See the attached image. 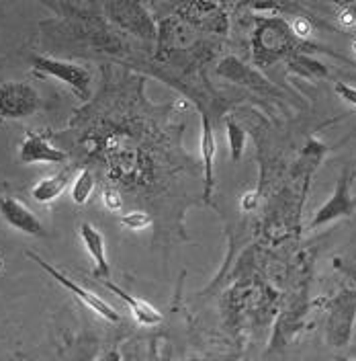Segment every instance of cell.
Returning <instances> with one entry per match:
<instances>
[{
	"mask_svg": "<svg viewBox=\"0 0 356 361\" xmlns=\"http://www.w3.org/2000/svg\"><path fill=\"white\" fill-rule=\"evenodd\" d=\"M33 66L39 72H45L62 82H66L74 92H78L82 99H87L90 94V74L87 68L74 62H64V60H56L49 56H37L33 60Z\"/></svg>",
	"mask_w": 356,
	"mask_h": 361,
	"instance_id": "3957f363",
	"label": "cell"
},
{
	"mask_svg": "<svg viewBox=\"0 0 356 361\" xmlns=\"http://www.w3.org/2000/svg\"><path fill=\"white\" fill-rule=\"evenodd\" d=\"M105 288L111 290L117 298H121L125 302V306L129 308V312H132L137 324H141V326H156V324L162 322V312L158 308H154L150 302H146V300H141L137 295H132V293L125 292L123 288H119L117 283H111V281H105Z\"/></svg>",
	"mask_w": 356,
	"mask_h": 361,
	"instance_id": "30bf717a",
	"label": "cell"
},
{
	"mask_svg": "<svg viewBox=\"0 0 356 361\" xmlns=\"http://www.w3.org/2000/svg\"><path fill=\"white\" fill-rule=\"evenodd\" d=\"M74 169H64V171H60V173H53V175H49V177H45V179L37 180L33 187H31V197L35 200L37 203H51L53 200H58L64 191H66L68 187L72 185V180H74Z\"/></svg>",
	"mask_w": 356,
	"mask_h": 361,
	"instance_id": "8fae6325",
	"label": "cell"
},
{
	"mask_svg": "<svg viewBox=\"0 0 356 361\" xmlns=\"http://www.w3.org/2000/svg\"><path fill=\"white\" fill-rule=\"evenodd\" d=\"M356 316V292L340 293L330 306L326 337L332 347H344L352 335Z\"/></svg>",
	"mask_w": 356,
	"mask_h": 361,
	"instance_id": "7a4b0ae2",
	"label": "cell"
},
{
	"mask_svg": "<svg viewBox=\"0 0 356 361\" xmlns=\"http://www.w3.org/2000/svg\"><path fill=\"white\" fill-rule=\"evenodd\" d=\"M19 160L25 164H37V162L60 164V162H66L68 154L60 148H56L45 134L31 132L23 140L21 148H19Z\"/></svg>",
	"mask_w": 356,
	"mask_h": 361,
	"instance_id": "52a82bcc",
	"label": "cell"
},
{
	"mask_svg": "<svg viewBox=\"0 0 356 361\" xmlns=\"http://www.w3.org/2000/svg\"><path fill=\"white\" fill-rule=\"evenodd\" d=\"M338 21H340V25H344V27H352L356 23V15L350 8H342L340 15H338Z\"/></svg>",
	"mask_w": 356,
	"mask_h": 361,
	"instance_id": "ac0fdd59",
	"label": "cell"
},
{
	"mask_svg": "<svg viewBox=\"0 0 356 361\" xmlns=\"http://www.w3.org/2000/svg\"><path fill=\"white\" fill-rule=\"evenodd\" d=\"M119 222L127 230L139 232V230H146L148 226H152V216L146 212H129V214H121Z\"/></svg>",
	"mask_w": 356,
	"mask_h": 361,
	"instance_id": "5bb4252c",
	"label": "cell"
},
{
	"mask_svg": "<svg viewBox=\"0 0 356 361\" xmlns=\"http://www.w3.org/2000/svg\"><path fill=\"white\" fill-rule=\"evenodd\" d=\"M37 109V92L25 82H6L0 87V115L27 117Z\"/></svg>",
	"mask_w": 356,
	"mask_h": 361,
	"instance_id": "277c9868",
	"label": "cell"
},
{
	"mask_svg": "<svg viewBox=\"0 0 356 361\" xmlns=\"http://www.w3.org/2000/svg\"><path fill=\"white\" fill-rule=\"evenodd\" d=\"M225 137H227V144H229L231 160H240L242 154H244L246 132L236 123V121H227V123H225Z\"/></svg>",
	"mask_w": 356,
	"mask_h": 361,
	"instance_id": "4fadbf2b",
	"label": "cell"
},
{
	"mask_svg": "<svg viewBox=\"0 0 356 361\" xmlns=\"http://www.w3.org/2000/svg\"><path fill=\"white\" fill-rule=\"evenodd\" d=\"M92 191H94V177H92V173H90L89 169H84L72 180L70 197H72V202L76 203V205H84V203L89 202L90 195H92Z\"/></svg>",
	"mask_w": 356,
	"mask_h": 361,
	"instance_id": "7c38bea8",
	"label": "cell"
},
{
	"mask_svg": "<svg viewBox=\"0 0 356 361\" xmlns=\"http://www.w3.org/2000/svg\"><path fill=\"white\" fill-rule=\"evenodd\" d=\"M201 162H203V195L209 202L215 183V157H217V137L213 132L209 115L201 113V140H199Z\"/></svg>",
	"mask_w": 356,
	"mask_h": 361,
	"instance_id": "5b68a950",
	"label": "cell"
},
{
	"mask_svg": "<svg viewBox=\"0 0 356 361\" xmlns=\"http://www.w3.org/2000/svg\"><path fill=\"white\" fill-rule=\"evenodd\" d=\"M291 27H293V33H295V35H299V37H307V35H312V23L305 21V19H301V17H299V19H295Z\"/></svg>",
	"mask_w": 356,
	"mask_h": 361,
	"instance_id": "2e32d148",
	"label": "cell"
},
{
	"mask_svg": "<svg viewBox=\"0 0 356 361\" xmlns=\"http://www.w3.org/2000/svg\"><path fill=\"white\" fill-rule=\"evenodd\" d=\"M27 257H29L31 261H35V263H37V265H39V267H42L45 273H49V275H51V277H53V279H56L60 286H64L68 292L74 293V295H76V298H78V300H80V302H82L87 308H90L94 314H98L101 318H105L107 322H119V318H121V316H119V312L113 308L109 302H105L103 298H98L96 293H92L90 290H87V288L78 286L76 281H72V279H70L68 275H64L62 271H58L56 267H53V265L45 263L44 259H42V257H37L35 252H27Z\"/></svg>",
	"mask_w": 356,
	"mask_h": 361,
	"instance_id": "6da1fadb",
	"label": "cell"
},
{
	"mask_svg": "<svg viewBox=\"0 0 356 361\" xmlns=\"http://www.w3.org/2000/svg\"><path fill=\"white\" fill-rule=\"evenodd\" d=\"M352 49H355V51H356V42H355V44H352Z\"/></svg>",
	"mask_w": 356,
	"mask_h": 361,
	"instance_id": "ffe728a7",
	"label": "cell"
},
{
	"mask_svg": "<svg viewBox=\"0 0 356 361\" xmlns=\"http://www.w3.org/2000/svg\"><path fill=\"white\" fill-rule=\"evenodd\" d=\"M352 205H355V202L350 197V180L344 175L342 179L338 180V185H336L334 195L315 212L312 228H319V226L330 224L336 218L348 216L352 212Z\"/></svg>",
	"mask_w": 356,
	"mask_h": 361,
	"instance_id": "ba28073f",
	"label": "cell"
},
{
	"mask_svg": "<svg viewBox=\"0 0 356 361\" xmlns=\"http://www.w3.org/2000/svg\"><path fill=\"white\" fill-rule=\"evenodd\" d=\"M336 92H338L342 99H346L348 103L356 105V89H350V87H346V85H336Z\"/></svg>",
	"mask_w": 356,
	"mask_h": 361,
	"instance_id": "e0dca14e",
	"label": "cell"
},
{
	"mask_svg": "<svg viewBox=\"0 0 356 361\" xmlns=\"http://www.w3.org/2000/svg\"><path fill=\"white\" fill-rule=\"evenodd\" d=\"M0 216L4 218L6 224L27 236H45L44 224L39 222V218L17 197L0 195Z\"/></svg>",
	"mask_w": 356,
	"mask_h": 361,
	"instance_id": "8992f818",
	"label": "cell"
},
{
	"mask_svg": "<svg viewBox=\"0 0 356 361\" xmlns=\"http://www.w3.org/2000/svg\"><path fill=\"white\" fill-rule=\"evenodd\" d=\"M80 240L90 255L92 263H94V275L101 277L103 281H107L111 277V265L107 259V247H105V236L101 234V230H96L90 222H84L80 226Z\"/></svg>",
	"mask_w": 356,
	"mask_h": 361,
	"instance_id": "9c48e42d",
	"label": "cell"
},
{
	"mask_svg": "<svg viewBox=\"0 0 356 361\" xmlns=\"http://www.w3.org/2000/svg\"><path fill=\"white\" fill-rule=\"evenodd\" d=\"M103 202H105V207H107L109 212H113V214H119V212L123 209V200H121L119 191L113 189V187H107V189L103 191Z\"/></svg>",
	"mask_w": 356,
	"mask_h": 361,
	"instance_id": "9a60e30c",
	"label": "cell"
},
{
	"mask_svg": "<svg viewBox=\"0 0 356 361\" xmlns=\"http://www.w3.org/2000/svg\"><path fill=\"white\" fill-rule=\"evenodd\" d=\"M256 205V193H248L244 200H242V207L244 209H252Z\"/></svg>",
	"mask_w": 356,
	"mask_h": 361,
	"instance_id": "d6986e66",
	"label": "cell"
}]
</instances>
